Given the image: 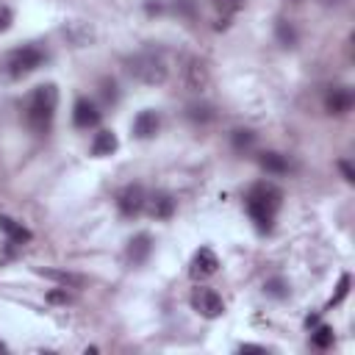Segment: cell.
Instances as JSON below:
<instances>
[{"instance_id": "5", "label": "cell", "mask_w": 355, "mask_h": 355, "mask_svg": "<svg viewBox=\"0 0 355 355\" xmlns=\"http://www.w3.org/2000/svg\"><path fill=\"white\" fill-rule=\"evenodd\" d=\"M191 308H194L200 316H205V319H216V316H222L225 302H222V297H219L214 288L200 286V288H194V294H191Z\"/></svg>"}, {"instance_id": "6", "label": "cell", "mask_w": 355, "mask_h": 355, "mask_svg": "<svg viewBox=\"0 0 355 355\" xmlns=\"http://www.w3.org/2000/svg\"><path fill=\"white\" fill-rule=\"evenodd\" d=\"M352 105H355V94H352V89H347V86H336V89H330V92L324 94V111H327V114L344 116V114L352 111Z\"/></svg>"}, {"instance_id": "10", "label": "cell", "mask_w": 355, "mask_h": 355, "mask_svg": "<svg viewBox=\"0 0 355 355\" xmlns=\"http://www.w3.org/2000/svg\"><path fill=\"white\" fill-rule=\"evenodd\" d=\"M147 197H144V189L141 186H128L122 194H119V211L125 216H136L141 208H144Z\"/></svg>"}, {"instance_id": "4", "label": "cell", "mask_w": 355, "mask_h": 355, "mask_svg": "<svg viewBox=\"0 0 355 355\" xmlns=\"http://www.w3.org/2000/svg\"><path fill=\"white\" fill-rule=\"evenodd\" d=\"M128 72H130L136 80L147 83V86H161V83L166 80V75H169L166 61H164L158 53H153V50H144V53L133 55V58L128 61Z\"/></svg>"}, {"instance_id": "14", "label": "cell", "mask_w": 355, "mask_h": 355, "mask_svg": "<svg viewBox=\"0 0 355 355\" xmlns=\"http://www.w3.org/2000/svg\"><path fill=\"white\" fill-rule=\"evenodd\" d=\"M147 211L153 214V216H158V219H166V216H172V211H175V200L169 197V194H153V197H147Z\"/></svg>"}, {"instance_id": "21", "label": "cell", "mask_w": 355, "mask_h": 355, "mask_svg": "<svg viewBox=\"0 0 355 355\" xmlns=\"http://www.w3.org/2000/svg\"><path fill=\"white\" fill-rule=\"evenodd\" d=\"M347 291H349V275H341L338 288H336V294H333V300H330V308H333V305H338V302L347 297Z\"/></svg>"}, {"instance_id": "3", "label": "cell", "mask_w": 355, "mask_h": 355, "mask_svg": "<svg viewBox=\"0 0 355 355\" xmlns=\"http://www.w3.org/2000/svg\"><path fill=\"white\" fill-rule=\"evenodd\" d=\"M47 61V53L36 44H22V47H14L3 55L0 61V72L11 80H19V78H28L31 72H36L42 64Z\"/></svg>"}, {"instance_id": "16", "label": "cell", "mask_w": 355, "mask_h": 355, "mask_svg": "<svg viewBox=\"0 0 355 355\" xmlns=\"http://www.w3.org/2000/svg\"><path fill=\"white\" fill-rule=\"evenodd\" d=\"M186 80H189L191 89H202L205 80H208V69H205V64L197 61V58H191L189 67H186Z\"/></svg>"}, {"instance_id": "8", "label": "cell", "mask_w": 355, "mask_h": 355, "mask_svg": "<svg viewBox=\"0 0 355 355\" xmlns=\"http://www.w3.org/2000/svg\"><path fill=\"white\" fill-rule=\"evenodd\" d=\"M158 128H161V116H158V111H153V108L139 111L136 119H133V136H136V139H153V136L158 133Z\"/></svg>"}, {"instance_id": "24", "label": "cell", "mask_w": 355, "mask_h": 355, "mask_svg": "<svg viewBox=\"0 0 355 355\" xmlns=\"http://www.w3.org/2000/svg\"><path fill=\"white\" fill-rule=\"evenodd\" d=\"M11 22H14L11 8H8V6H0V33H6V31L11 28Z\"/></svg>"}, {"instance_id": "12", "label": "cell", "mask_w": 355, "mask_h": 355, "mask_svg": "<svg viewBox=\"0 0 355 355\" xmlns=\"http://www.w3.org/2000/svg\"><path fill=\"white\" fill-rule=\"evenodd\" d=\"M116 147H119L116 133H114V130H100V133L94 136V141H92V155H94V158H105V155L116 153Z\"/></svg>"}, {"instance_id": "11", "label": "cell", "mask_w": 355, "mask_h": 355, "mask_svg": "<svg viewBox=\"0 0 355 355\" xmlns=\"http://www.w3.org/2000/svg\"><path fill=\"white\" fill-rule=\"evenodd\" d=\"M150 250H153V239H150V233H139V236H133V239L128 241L125 255H128L130 263H144L147 255H150Z\"/></svg>"}, {"instance_id": "7", "label": "cell", "mask_w": 355, "mask_h": 355, "mask_svg": "<svg viewBox=\"0 0 355 355\" xmlns=\"http://www.w3.org/2000/svg\"><path fill=\"white\" fill-rule=\"evenodd\" d=\"M219 269V258H216V252L211 250V247H200L197 252H194V258H191V277H211L214 272Z\"/></svg>"}, {"instance_id": "25", "label": "cell", "mask_w": 355, "mask_h": 355, "mask_svg": "<svg viewBox=\"0 0 355 355\" xmlns=\"http://www.w3.org/2000/svg\"><path fill=\"white\" fill-rule=\"evenodd\" d=\"M103 97H105V103H116V83L114 80H103Z\"/></svg>"}, {"instance_id": "28", "label": "cell", "mask_w": 355, "mask_h": 355, "mask_svg": "<svg viewBox=\"0 0 355 355\" xmlns=\"http://www.w3.org/2000/svg\"><path fill=\"white\" fill-rule=\"evenodd\" d=\"M239 349L241 352H263V347H255V344H241Z\"/></svg>"}, {"instance_id": "17", "label": "cell", "mask_w": 355, "mask_h": 355, "mask_svg": "<svg viewBox=\"0 0 355 355\" xmlns=\"http://www.w3.org/2000/svg\"><path fill=\"white\" fill-rule=\"evenodd\" d=\"M39 275H44V277H50V280H58V283H64V286H80V283H83L80 275L58 272V269H39Z\"/></svg>"}, {"instance_id": "22", "label": "cell", "mask_w": 355, "mask_h": 355, "mask_svg": "<svg viewBox=\"0 0 355 355\" xmlns=\"http://www.w3.org/2000/svg\"><path fill=\"white\" fill-rule=\"evenodd\" d=\"M214 6H216L222 14H236V11L244 6V0H214Z\"/></svg>"}, {"instance_id": "1", "label": "cell", "mask_w": 355, "mask_h": 355, "mask_svg": "<svg viewBox=\"0 0 355 355\" xmlns=\"http://www.w3.org/2000/svg\"><path fill=\"white\" fill-rule=\"evenodd\" d=\"M280 200H283V191L272 183H255L247 194V214L250 219L255 222V227L261 233L272 230V219L280 208Z\"/></svg>"}, {"instance_id": "15", "label": "cell", "mask_w": 355, "mask_h": 355, "mask_svg": "<svg viewBox=\"0 0 355 355\" xmlns=\"http://www.w3.org/2000/svg\"><path fill=\"white\" fill-rule=\"evenodd\" d=\"M258 164H261V169H266L269 175H286V172H288V161H286V155H280V153H261V155H258Z\"/></svg>"}, {"instance_id": "29", "label": "cell", "mask_w": 355, "mask_h": 355, "mask_svg": "<svg viewBox=\"0 0 355 355\" xmlns=\"http://www.w3.org/2000/svg\"><path fill=\"white\" fill-rule=\"evenodd\" d=\"M50 300H53V302H64V300H67V291H53Z\"/></svg>"}, {"instance_id": "13", "label": "cell", "mask_w": 355, "mask_h": 355, "mask_svg": "<svg viewBox=\"0 0 355 355\" xmlns=\"http://www.w3.org/2000/svg\"><path fill=\"white\" fill-rule=\"evenodd\" d=\"M0 230L8 236V241H14V244H22V241H31V230L22 225V222H17V219H11V216H3L0 214Z\"/></svg>"}, {"instance_id": "27", "label": "cell", "mask_w": 355, "mask_h": 355, "mask_svg": "<svg viewBox=\"0 0 355 355\" xmlns=\"http://www.w3.org/2000/svg\"><path fill=\"white\" fill-rule=\"evenodd\" d=\"M338 169H341V175H344V180H347V183H352V180H355V172H352V166H349L347 161H338Z\"/></svg>"}, {"instance_id": "9", "label": "cell", "mask_w": 355, "mask_h": 355, "mask_svg": "<svg viewBox=\"0 0 355 355\" xmlns=\"http://www.w3.org/2000/svg\"><path fill=\"white\" fill-rule=\"evenodd\" d=\"M100 111H97V105L92 103V100H86V97H80L78 103H75V108H72V122L78 125V128H94L97 122H100Z\"/></svg>"}, {"instance_id": "20", "label": "cell", "mask_w": 355, "mask_h": 355, "mask_svg": "<svg viewBox=\"0 0 355 355\" xmlns=\"http://www.w3.org/2000/svg\"><path fill=\"white\" fill-rule=\"evenodd\" d=\"M255 141V133L252 130H233V147L236 150H244V147H250Z\"/></svg>"}, {"instance_id": "19", "label": "cell", "mask_w": 355, "mask_h": 355, "mask_svg": "<svg viewBox=\"0 0 355 355\" xmlns=\"http://www.w3.org/2000/svg\"><path fill=\"white\" fill-rule=\"evenodd\" d=\"M266 294L269 297H277V300H283V297H288V286H286V280H280V277H275V280H266Z\"/></svg>"}, {"instance_id": "2", "label": "cell", "mask_w": 355, "mask_h": 355, "mask_svg": "<svg viewBox=\"0 0 355 355\" xmlns=\"http://www.w3.org/2000/svg\"><path fill=\"white\" fill-rule=\"evenodd\" d=\"M55 105H58V89L53 83H42L33 89V94L28 97L25 105V122L33 133H47L55 116Z\"/></svg>"}, {"instance_id": "18", "label": "cell", "mask_w": 355, "mask_h": 355, "mask_svg": "<svg viewBox=\"0 0 355 355\" xmlns=\"http://www.w3.org/2000/svg\"><path fill=\"white\" fill-rule=\"evenodd\" d=\"M311 341H313V347H319V349H327V347L333 344V330H330L327 324H319V327L311 333Z\"/></svg>"}, {"instance_id": "26", "label": "cell", "mask_w": 355, "mask_h": 355, "mask_svg": "<svg viewBox=\"0 0 355 355\" xmlns=\"http://www.w3.org/2000/svg\"><path fill=\"white\" fill-rule=\"evenodd\" d=\"M208 111H211V108H205V105H202V108H200V105H191V108H189V116H191V119H202V122H205V119H211V116H214V114H208Z\"/></svg>"}, {"instance_id": "23", "label": "cell", "mask_w": 355, "mask_h": 355, "mask_svg": "<svg viewBox=\"0 0 355 355\" xmlns=\"http://www.w3.org/2000/svg\"><path fill=\"white\" fill-rule=\"evenodd\" d=\"M277 36H280V42H283L286 47H291V44H294V31H291V25L277 22Z\"/></svg>"}]
</instances>
